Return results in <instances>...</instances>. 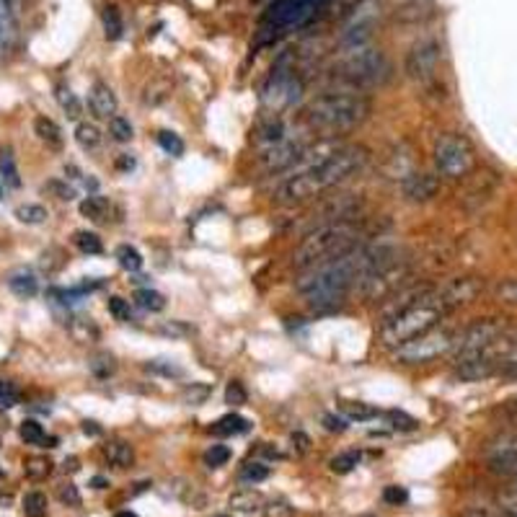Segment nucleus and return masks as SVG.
<instances>
[{"instance_id": "obj_54", "label": "nucleus", "mask_w": 517, "mask_h": 517, "mask_svg": "<svg viewBox=\"0 0 517 517\" xmlns=\"http://www.w3.org/2000/svg\"><path fill=\"white\" fill-rule=\"evenodd\" d=\"M83 432H85V434H99L101 430H99V427H96L94 422H83Z\"/></svg>"}, {"instance_id": "obj_4", "label": "nucleus", "mask_w": 517, "mask_h": 517, "mask_svg": "<svg viewBox=\"0 0 517 517\" xmlns=\"http://www.w3.org/2000/svg\"><path fill=\"white\" fill-rule=\"evenodd\" d=\"M450 313V308L445 306L440 290H427L419 300H414L411 306L399 311L396 316L385 318L381 326V341L385 347H401L406 341L422 337L427 331H432L440 326V321Z\"/></svg>"}, {"instance_id": "obj_1", "label": "nucleus", "mask_w": 517, "mask_h": 517, "mask_svg": "<svg viewBox=\"0 0 517 517\" xmlns=\"http://www.w3.org/2000/svg\"><path fill=\"white\" fill-rule=\"evenodd\" d=\"M370 153L362 145H334L321 143L308 148L297 161L295 176H290L277 192V199L285 204L306 202L311 197L321 194L323 189L337 187L357 171L364 169Z\"/></svg>"}, {"instance_id": "obj_23", "label": "nucleus", "mask_w": 517, "mask_h": 517, "mask_svg": "<svg viewBox=\"0 0 517 517\" xmlns=\"http://www.w3.org/2000/svg\"><path fill=\"white\" fill-rule=\"evenodd\" d=\"M101 21H104V34L106 39H119L122 31H125V24H122V16H119V8L117 6H106L101 13Z\"/></svg>"}, {"instance_id": "obj_37", "label": "nucleus", "mask_w": 517, "mask_h": 517, "mask_svg": "<svg viewBox=\"0 0 517 517\" xmlns=\"http://www.w3.org/2000/svg\"><path fill=\"white\" fill-rule=\"evenodd\" d=\"M106 308H109V313L117 318V321H129L132 318V308H129V303L125 300V297H109V303H106Z\"/></svg>"}, {"instance_id": "obj_53", "label": "nucleus", "mask_w": 517, "mask_h": 517, "mask_svg": "<svg viewBox=\"0 0 517 517\" xmlns=\"http://www.w3.org/2000/svg\"><path fill=\"white\" fill-rule=\"evenodd\" d=\"M163 331H166V334H173V337H176V334H189V329H187V326H181V323H178V321H173V323H171V326H166V329H163Z\"/></svg>"}, {"instance_id": "obj_7", "label": "nucleus", "mask_w": 517, "mask_h": 517, "mask_svg": "<svg viewBox=\"0 0 517 517\" xmlns=\"http://www.w3.org/2000/svg\"><path fill=\"white\" fill-rule=\"evenodd\" d=\"M339 70L344 80L367 88V85H381L383 80H388L390 65L381 50H373L367 44H355L347 52V57L341 59Z\"/></svg>"}, {"instance_id": "obj_49", "label": "nucleus", "mask_w": 517, "mask_h": 517, "mask_svg": "<svg viewBox=\"0 0 517 517\" xmlns=\"http://www.w3.org/2000/svg\"><path fill=\"white\" fill-rule=\"evenodd\" d=\"M16 406V393L10 388H0V411H8Z\"/></svg>"}, {"instance_id": "obj_51", "label": "nucleus", "mask_w": 517, "mask_h": 517, "mask_svg": "<svg viewBox=\"0 0 517 517\" xmlns=\"http://www.w3.org/2000/svg\"><path fill=\"white\" fill-rule=\"evenodd\" d=\"M50 189H55V192H57L59 199H73V189L65 187V184H57V181H55V184H50Z\"/></svg>"}, {"instance_id": "obj_43", "label": "nucleus", "mask_w": 517, "mask_h": 517, "mask_svg": "<svg viewBox=\"0 0 517 517\" xmlns=\"http://www.w3.org/2000/svg\"><path fill=\"white\" fill-rule=\"evenodd\" d=\"M225 401L228 404H246V388L238 381H230L228 388H225Z\"/></svg>"}, {"instance_id": "obj_22", "label": "nucleus", "mask_w": 517, "mask_h": 517, "mask_svg": "<svg viewBox=\"0 0 517 517\" xmlns=\"http://www.w3.org/2000/svg\"><path fill=\"white\" fill-rule=\"evenodd\" d=\"M76 140L83 150H96V148L101 145V132H99V127L91 125V122H80L76 127Z\"/></svg>"}, {"instance_id": "obj_39", "label": "nucleus", "mask_w": 517, "mask_h": 517, "mask_svg": "<svg viewBox=\"0 0 517 517\" xmlns=\"http://www.w3.org/2000/svg\"><path fill=\"white\" fill-rule=\"evenodd\" d=\"M50 471H52V463L47 458L26 460V476H29V479H47Z\"/></svg>"}, {"instance_id": "obj_32", "label": "nucleus", "mask_w": 517, "mask_h": 517, "mask_svg": "<svg viewBox=\"0 0 517 517\" xmlns=\"http://www.w3.org/2000/svg\"><path fill=\"white\" fill-rule=\"evenodd\" d=\"M57 101H59V106H62V111H65L70 119L80 117V101H78L76 94H73L70 88H59V91H57Z\"/></svg>"}, {"instance_id": "obj_45", "label": "nucleus", "mask_w": 517, "mask_h": 517, "mask_svg": "<svg viewBox=\"0 0 517 517\" xmlns=\"http://www.w3.org/2000/svg\"><path fill=\"white\" fill-rule=\"evenodd\" d=\"M344 411H347L349 419H370V416H375V409H367L362 404H344Z\"/></svg>"}, {"instance_id": "obj_28", "label": "nucleus", "mask_w": 517, "mask_h": 517, "mask_svg": "<svg viewBox=\"0 0 517 517\" xmlns=\"http://www.w3.org/2000/svg\"><path fill=\"white\" fill-rule=\"evenodd\" d=\"M26 517H47V497L42 492H29L24 497Z\"/></svg>"}, {"instance_id": "obj_46", "label": "nucleus", "mask_w": 517, "mask_h": 517, "mask_svg": "<svg viewBox=\"0 0 517 517\" xmlns=\"http://www.w3.org/2000/svg\"><path fill=\"white\" fill-rule=\"evenodd\" d=\"M323 424H326V430H331V432H344V430H347V419L334 416V414L323 416Z\"/></svg>"}, {"instance_id": "obj_19", "label": "nucleus", "mask_w": 517, "mask_h": 517, "mask_svg": "<svg viewBox=\"0 0 517 517\" xmlns=\"http://www.w3.org/2000/svg\"><path fill=\"white\" fill-rule=\"evenodd\" d=\"M18 434H21V440L29 442V445H42V442H47V448H55V440H52V437H47L44 427L39 422H34V419H26V422H21V427H18Z\"/></svg>"}, {"instance_id": "obj_58", "label": "nucleus", "mask_w": 517, "mask_h": 517, "mask_svg": "<svg viewBox=\"0 0 517 517\" xmlns=\"http://www.w3.org/2000/svg\"><path fill=\"white\" fill-rule=\"evenodd\" d=\"M0 199H3V187H0Z\"/></svg>"}, {"instance_id": "obj_25", "label": "nucleus", "mask_w": 517, "mask_h": 517, "mask_svg": "<svg viewBox=\"0 0 517 517\" xmlns=\"http://www.w3.org/2000/svg\"><path fill=\"white\" fill-rule=\"evenodd\" d=\"M13 36V6L8 0H0V50H6Z\"/></svg>"}, {"instance_id": "obj_24", "label": "nucleus", "mask_w": 517, "mask_h": 517, "mask_svg": "<svg viewBox=\"0 0 517 517\" xmlns=\"http://www.w3.org/2000/svg\"><path fill=\"white\" fill-rule=\"evenodd\" d=\"M0 176H3V181H6L8 187H13V189L21 187V176H18L16 161H13V153H10L8 148L0 150Z\"/></svg>"}, {"instance_id": "obj_9", "label": "nucleus", "mask_w": 517, "mask_h": 517, "mask_svg": "<svg viewBox=\"0 0 517 517\" xmlns=\"http://www.w3.org/2000/svg\"><path fill=\"white\" fill-rule=\"evenodd\" d=\"M434 163H437V171L442 176H466L476 166L474 145L468 143L463 135H458V132H445V135H440L437 145H434Z\"/></svg>"}, {"instance_id": "obj_40", "label": "nucleus", "mask_w": 517, "mask_h": 517, "mask_svg": "<svg viewBox=\"0 0 517 517\" xmlns=\"http://www.w3.org/2000/svg\"><path fill=\"white\" fill-rule=\"evenodd\" d=\"M148 370H150V373H161V375H166V378H171V375L178 378V375H181V367L169 362V360H153V362H148Z\"/></svg>"}, {"instance_id": "obj_48", "label": "nucleus", "mask_w": 517, "mask_h": 517, "mask_svg": "<svg viewBox=\"0 0 517 517\" xmlns=\"http://www.w3.org/2000/svg\"><path fill=\"white\" fill-rule=\"evenodd\" d=\"M500 297H502V300H507V303H515V306H517V280L507 282V285H502Z\"/></svg>"}, {"instance_id": "obj_44", "label": "nucleus", "mask_w": 517, "mask_h": 517, "mask_svg": "<svg viewBox=\"0 0 517 517\" xmlns=\"http://www.w3.org/2000/svg\"><path fill=\"white\" fill-rule=\"evenodd\" d=\"M383 500L388 502V504H404V502L409 500V492L404 489V486H385Z\"/></svg>"}, {"instance_id": "obj_18", "label": "nucleus", "mask_w": 517, "mask_h": 517, "mask_svg": "<svg viewBox=\"0 0 517 517\" xmlns=\"http://www.w3.org/2000/svg\"><path fill=\"white\" fill-rule=\"evenodd\" d=\"M8 288L18 297H34L36 290H39V282H36V277L31 271H16V274H10Z\"/></svg>"}, {"instance_id": "obj_56", "label": "nucleus", "mask_w": 517, "mask_h": 517, "mask_svg": "<svg viewBox=\"0 0 517 517\" xmlns=\"http://www.w3.org/2000/svg\"><path fill=\"white\" fill-rule=\"evenodd\" d=\"M114 517H137L135 512H129V509H122V512H117Z\"/></svg>"}, {"instance_id": "obj_13", "label": "nucleus", "mask_w": 517, "mask_h": 517, "mask_svg": "<svg viewBox=\"0 0 517 517\" xmlns=\"http://www.w3.org/2000/svg\"><path fill=\"white\" fill-rule=\"evenodd\" d=\"M321 6L323 0H277L269 10V24H274L277 29L297 26L308 21Z\"/></svg>"}, {"instance_id": "obj_29", "label": "nucleus", "mask_w": 517, "mask_h": 517, "mask_svg": "<svg viewBox=\"0 0 517 517\" xmlns=\"http://www.w3.org/2000/svg\"><path fill=\"white\" fill-rule=\"evenodd\" d=\"M16 218L26 225H39V222L47 220V210L42 204H21L16 210Z\"/></svg>"}, {"instance_id": "obj_5", "label": "nucleus", "mask_w": 517, "mask_h": 517, "mask_svg": "<svg viewBox=\"0 0 517 517\" xmlns=\"http://www.w3.org/2000/svg\"><path fill=\"white\" fill-rule=\"evenodd\" d=\"M370 114V101L360 94H326L308 104L303 117L311 132L341 135L362 125Z\"/></svg>"}, {"instance_id": "obj_16", "label": "nucleus", "mask_w": 517, "mask_h": 517, "mask_svg": "<svg viewBox=\"0 0 517 517\" xmlns=\"http://www.w3.org/2000/svg\"><path fill=\"white\" fill-rule=\"evenodd\" d=\"M88 104H91V111L101 119H111L114 117V111H117V96H114V91H111L106 83H96L94 88H91Z\"/></svg>"}, {"instance_id": "obj_11", "label": "nucleus", "mask_w": 517, "mask_h": 517, "mask_svg": "<svg viewBox=\"0 0 517 517\" xmlns=\"http://www.w3.org/2000/svg\"><path fill=\"white\" fill-rule=\"evenodd\" d=\"M308 148V137L300 132V135H285L282 140L277 143L267 145V150H264L262 161H264V169L267 171H282V169H290V166H295L303 153H306Z\"/></svg>"}, {"instance_id": "obj_41", "label": "nucleus", "mask_w": 517, "mask_h": 517, "mask_svg": "<svg viewBox=\"0 0 517 517\" xmlns=\"http://www.w3.org/2000/svg\"><path fill=\"white\" fill-rule=\"evenodd\" d=\"M57 497H59V502L68 504V507H78V504H80V494H78L76 483H62L57 489Z\"/></svg>"}, {"instance_id": "obj_33", "label": "nucleus", "mask_w": 517, "mask_h": 517, "mask_svg": "<svg viewBox=\"0 0 517 517\" xmlns=\"http://www.w3.org/2000/svg\"><path fill=\"white\" fill-rule=\"evenodd\" d=\"M109 132L114 140H119V143H129V140H132V125H129V119H125V117H111Z\"/></svg>"}, {"instance_id": "obj_6", "label": "nucleus", "mask_w": 517, "mask_h": 517, "mask_svg": "<svg viewBox=\"0 0 517 517\" xmlns=\"http://www.w3.org/2000/svg\"><path fill=\"white\" fill-rule=\"evenodd\" d=\"M406 280L409 262L399 256V248L388 246V251L360 280V290H362V295L367 300H383V297L396 295L399 290L406 288Z\"/></svg>"}, {"instance_id": "obj_3", "label": "nucleus", "mask_w": 517, "mask_h": 517, "mask_svg": "<svg viewBox=\"0 0 517 517\" xmlns=\"http://www.w3.org/2000/svg\"><path fill=\"white\" fill-rule=\"evenodd\" d=\"M360 246H362V228L357 222H326V225L316 228L313 233H308L303 238V243L292 254V264L297 269H311V267H318V264L334 262V259L352 254Z\"/></svg>"}, {"instance_id": "obj_35", "label": "nucleus", "mask_w": 517, "mask_h": 517, "mask_svg": "<svg viewBox=\"0 0 517 517\" xmlns=\"http://www.w3.org/2000/svg\"><path fill=\"white\" fill-rule=\"evenodd\" d=\"M158 145H161V148L169 155H181V153H184V140H181L176 132H169V129L158 132Z\"/></svg>"}, {"instance_id": "obj_30", "label": "nucleus", "mask_w": 517, "mask_h": 517, "mask_svg": "<svg viewBox=\"0 0 517 517\" xmlns=\"http://www.w3.org/2000/svg\"><path fill=\"white\" fill-rule=\"evenodd\" d=\"M76 246L80 248L83 254H101V251H104L101 238L96 236V233H88V230H78V233H76Z\"/></svg>"}, {"instance_id": "obj_57", "label": "nucleus", "mask_w": 517, "mask_h": 517, "mask_svg": "<svg viewBox=\"0 0 517 517\" xmlns=\"http://www.w3.org/2000/svg\"><path fill=\"white\" fill-rule=\"evenodd\" d=\"M504 512H507V517H517V507L515 509H504Z\"/></svg>"}, {"instance_id": "obj_52", "label": "nucleus", "mask_w": 517, "mask_h": 517, "mask_svg": "<svg viewBox=\"0 0 517 517\" xmlns=\"http://www.w3.org/2000/svg\"><path fill=\"white\" fill-rule=\"evenodd\" d=\"M117 169H122V171L135 169V158H132V155H122V158L117 161Z\"/></svg>"}, {"instance_id": "obj_38", "label": "nucleus", "mask_w": 517, "mask_h": 517, "mask_svg": "<svg viewBox=\"0 0 517 517\" xmlns=\"http://www.w3.org/2000/svg\"><path fill=\"white\" fill-rule=\"evenodd\" d=\"M267 476H269V466H264V463H248V466L241 471V481L259 483V481H264Z\"/></svg>"}, {"instance_id": "obj_36", "label": "nucleus", "mask_w": 517, "mask_h": 517, "mask_svg": "<svg viewBox=\"0 0 517 517\" xmlns=\"http://www.w3.org/2000/svg\"><path fill=\"white\" fill-rule=\"evenodd\" d=\"M228 460H230V448H225V445H212V448L204 453V463L210 468L225 466Z\"/></svg>"}, {"instance_id": "obj_50", "label": "nucleus", "mask_w": 517, "mask_h": 517, "mask_svg": "<svg viewBox=\"0 0 517 517\" xmlns=\"http://www.w3.org/2000/svg\"><path fill=\"white\" fill-rule=\"evenodd\" d=\"M463 517H507V512L502 509V512H492V509H471L466 512Z\"/></svg>"}, {"instance_id": "obj_8", "label": "nucleus", "mask_w": 517, "mask_h": 517, "mask_svg": "<svg viewBox=\"0 0 517 517\" xmlns=\"http://www.w3.org/2000/svg\"><path fill=\"white\" fill-rule=\"evenodd\" d=\"M455 341H458V331L432 329V331H427V334H422V337H416V339L396 347L393 357L404 364L432 362V360H437V357L453 352V349H455Z\"/></svg>"}, {"instance_id": "obj_42", "label": "nucleus", "mask_w": 517, "mask_h": 517, "mask_svg": "<svg viewBox=\"0 0 517 517\" xmlns=\"http://www.w3.org/2000/svg\"><path fill=\"white\" fill-rule=\"evenodd\" d=\"M502 362L517 364V334L504 337V344H502Z\"/></svg>"}, {"instance_id": "obj_60", "label": "nucleus", "mask_w": 517, "mask_h": 517, "mask_svg": "<svg viewBox=\"0 0 517 517\" xmlns=\"http://www.w3.org/2000/svg\"><path fill=\"white\" fill-rule=\"evenodd\" d=\"M218 517H230V515H218Z\"/></svg>"}, {"instance_id": "obj_17", "label": "nucleus", "mask_w": 517, "mask_h": 517, "mask_svg": "<svg viewBox=\"0 0 517 517\" xmlns=\"http://www.w3.org/2000/svg\"><path fill=\"white\" fill-rule=\"evenodd\" d=\"M104 455H106V460H109L111 466L127 468V466H132V460H135V450H132L129 442L114 440L104 448Z\"/></svg>"}, {"instance_id": "obj_10", "label": "nucleus", "mask_w": 517, "mask_h": 517, "mask_svg": "<svg viewBox=\"0 0 517 517\" xmlns=\"http://www.w3.org/2000/svg\"><path fill=\"white\" fill-rule=\"evenodd\" d=\"M300 94H303V83L292 76V70L285 65V59H280L271 70L269 83L264 88V106H269L271 111L288 109L300 99Z\"/></svg>"}, {"instance_id": "obj_15", "label": "nucleus", "mask_w": 517, "mask_h": 517, "mask_svg": "<svg viewBox=\"0 0 517 517\" xmlns=\"http://www.w3.org/2000/svg\"><path fill=\"white\" fill-rule=\"evenodd\" d=\"M401 189L409 202H430L440 192V178L432 173H409L404 176Z\"/></svg>"}, {"instance_id": "obj_14", "label": "nucleus", "mask_w": 517, "mask_h": 517, "mask_svg": "<svg viewBox=\"0 0 517 517\" xmlns=\"http://www.w3.org/2000/svg\"><path fill=\"white\" fill-rule=\"evenodd\" d=\"M481 290H483L481 277H460V280H453L450 285L440 288V292H442L445 306H448L450 313H453V311L468 306L471 300H476V297L481 295Z\"/></svg>"}, {"instance_id": "obj_31", "label": "nucleus", "mask_w": 517, "mask_h": 517, "mask_svg": "<svg viewBox=\"0 0 517 517\" xmlns=\"http://www.w3.org/2000/svg\"><path fill=\"white\" fill-rule=\"evenodd\" d=\"M117 259H119V267L127 271H137L140 267H143V256H140V251L132 246H119L117 248Z\"/></svg>"}, {"instance_id": "obj_2", "label": "nucleus", "mask_w": 517, "mask_h": 517, "mask_svg": "<svg viewBox=\"0 0 517 517\" xmlns=\"http://www.w3.org/2000/svg\"><path fill=\"white\" fill-rule=\"evenodd\" d=\"M390 243H375V246H360L352 254L334 259V262L318 264L295 282L297 292L306 297L308 306L313 308H337L347 297L355 285H360L364 274L370 271L378 259L388 251Z\"/></svg>"}, {"instance_id": "obj_47", "label": "nucleus", "mask_w": 517, "mask_h": 517, "mask_svg": "<svg viewBox=\"0 0 517 517\" xmlns=\"http://www.w3.org/2000/svg\"><path fill=\"white\" fill-rule=\"evenodd\" d=\"M390 419H393V427H401V430H414L416 424V419H411V416H406V414H401V411H390Z\"/></svg>"}, {"instance_id": "obj_34", "label": "nucleus", "mask_w": 517, "mask_h": 517, "mask_svg": "<svg viewBox=\"0 0 517 517\" xmlns=\"http://www.w3.org/2000/svg\"><path fill=\"white\" fill-rule=\"evenodd\" d=\"M357 463H360V453H355V450L339 453L337 458H331V471H334V474H349Z\"/></svg>"}, {"instance_id": "obj_20", "label": "nucleus", "mask_w": 517, "mask_h": 517, "mask_svg": "<svg viewBox=\"0 0 517 517\" xmlns=\"http://www.w3.org/2000/svg\"><path fill=\"white\" fill-rule=\"evenodd\" d=\"M78 210H80L83 218L99 222V220H104V218H106V212H109V199H106V197H99V194L85 197Z\"/></svg>"}, {"instance_id": "obj_27", "label": "nucleus", "mask_w": 517, "mask_h": 517, "mask_svg": "<svg viewBox=\"0 0 517 517\" xmlns=\"http://www.w3.org/2000/svg\"><path fill=\"white\" fill-rule=\"evenodd\" d=\"M135 300H137V306L140 308L153 311V313H158V311L166 308V297H163L161 292H155V290H137Z\"/></svg>"}, {"instance_id": "obj_12", "label": "nucleus", "mask_w": 517, "mask_h": 517, "mask_svg": "<svg viewBox=\"0 0 517 517\" xmlns=\"http://www.w3.org/2000/svg\"><path fill=\"white\" fill-rule=\"evenodd\" d=\"M437 65H440V44L434 42V39H422L406 55L409 78H414L419 83L430 80L437 73Z\"/></svg>"}, {"instance_id": "obj_21", "label": "nucleus", "mask_w": 517, "mask_h": 517, "mask_svg": "<svg viewBox=\"0 0 517 517\" xmlns=\"http://www.w3.org/2000/svg\"><path fill=\"white\" fill-rule=\"evenodd\" d=\"M34 132L39 135V140H44V143L52 145V148H59V145H62V132H59V127L50 117H36Z\"/></svg>"}, {"instance_id": "obj_55", "label": "nucleus", "mask_w": 517, "mask_h": 517, "mask_svg": "<svg viewBox=\"0 0 517 517\" xmlns=\"http://www.w3.org/2000/svg\"><path fill=\"white\" fill-rule=\"evenodd\" d=\"M106 483H109V481H106V479H94V486H96V489H104Z\"/></svg>"}, {"instance_id": "obj_26", "label": "nucleus", "mask_w": 517, "mask_h": 517, "mask_svg": "<svg viewBox=\"0 0 517 517\" xmlns=\"http://www.w3.org/2000/svg\"><path fill=\"white\" fill-rule=\"evenodd\" d=\"M248 430V422L243 416L238 414H225L222 419H218V424L212 427V432L215 434H241Z\"/></svg>"}, {"instance_id": "obj_59", "label": "nucleus", "mask_w": 517, "mask_h": 517, "mask_svg": "<svg viewBox=\"0 0 517 517\" xmlns=\"http://www.w3.org/2000/svg\"><path fill=\"white\" fill-rule=\"evenodd\" d=\"M8 3H10V6H13V3H16V0H8Z\"/></svg>"}]
</instances>
